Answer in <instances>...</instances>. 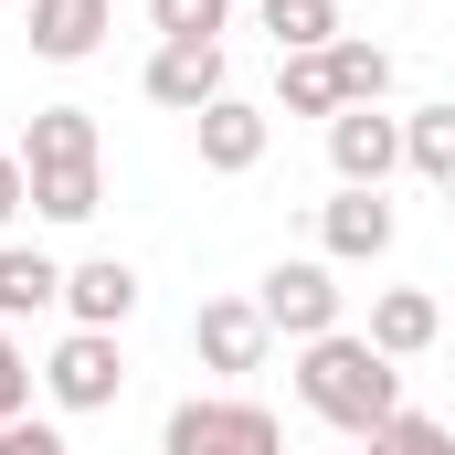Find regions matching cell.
<instances>
[{"label": "cell", "mask_w": 455, "mask_h": 455, "mask_svg": "<svg viewBox=\"0 0 455 455\" xmlns=\"http://www.w3.org/2000/svg\"><path fill=\"white\" fill-rule=\"evenodd\" d=\"M297 403L339 435H371L381 413H403V360L360 339V329H329V339H297Z\"/></svg>", "instance_id": "cell-1"}, {"label": "cell", "mask_w": 455, "mask_h": 455, "mask_svg": "<svg viewBox=\"0 0 455 455\" xmlns=\"http://www.w3.org/2000/svg\"><path fill=\"white\" fill-rule=\"evenodd\" d=\"M21 223V159H11V148H0V233Z\"/></svg>", "instance_id": "cell-23"}, {"label": "cell", "mask_w": 455, "mask_h": 455, "mask_svg": "<svg viewBox=\"0 0 455 455\" xmlns=\"http://www.w3.org/2000/svg\"><path fill=\"white\" fill-rule=\"evenodd\" d=\"M32 381L53 392V413H107L116 392H127V349H116V329H64Z\"/></svg>", "instance_id": "cell-3"}, {"label": "cell", "mask_w": 455, "mask_h": 455, "mask_svg": "<svg viewBox=\"0 0 455 455\" xmlns=\"http://www.w3.org/2000/svg\"><path fill=\"white\" fill-rule=\"evenodd\" d=\"M138 85H148V107H170V116H202L212 96H233L223 85V43H159Z\"/></svg>", "instance_id": "cell-9"}, {"label": "cell", "mask_w": 455, "mask_h": 455, "mask_svg": "<svg viewBox=\"0 0 455 455\" xmlns=\"http://www.w3.org/2000/svg\"><path fill=\"white\" fill-rule=\"evenodd\" d=\"M360 339L381 349V360H424V349L445 339V307H435L424 286H381V297H371V329H360Z\"/></svg>", "instance_id": "cell-12"}, {"label": "cell", "mask_w": 455, "mask_h": 455, "mask_svg": "<svg viewBox=\"0 0 455 455\" xmlns=\"http://www.w3.org/2000/svg\"><path fill=\"white\" fill-rule=\"evenodd\" d=\"M53 286H64V265H53V254H21V243H0V318H32V307H53Z\"/></svg>", "instance_id": "cell-18"}, {"label": "cell", "mask_w": 455, "mask_h": 455, "mask_svg": "<svg viewBox=\"0 0 455 455\" xmlns=\"http://www.w3.org/2000/svg\"><path fill=\"white\" fill-rule=\"evenodd\" d=\"M11 413H32V349L0 329V424H11Z\"/></svg>", "instance_id": "cell-21"}, {"label": "cell", "mask_w": 455, "mask_h": 455, "mask_svg": "<svg viewBox=\"0 0 455 455\" xmlns=\"http://www.w3.org/2000/svg\"><path fill=\"white\" fill-rule=\"evenodd\" d=\"M191 138H202V170L243 180V170L265 159V107H243V96H212V107L191 116Z\"/></svg>", "instance_id": "cell-13"}, {"label": "cell", "mask_w": 455, "mask_h": 455, "mask_svg": "<svg viewBox=\"0 0 455 455\" xmlns=\"http://www.w3.org/2000/svg\"><path fill=\"white\" fill-rule=\"evenodd\" d=\"M349 307V286L318 265V254H297V265H275L265 286H254V318H265V339H329Z\"/></svg>", "instance_id": "cell-4"}, {"label": "cell", "mask_w": 455, "mask_h": 455, "mask_svg": "<svg viewBox=\"0 0 455 455\" xmlns=\"http://www.w3.org/2000/svg\"><path fill=\"white\" fill-rule=\"evenodd\" d=\"M329 170H339V191H381V180L403 170V116L339 107V116H329Z\"/></svg>", "instance_id": "cell-5"}, {"label": "cell", "mask_w": 455, "mask_h": 455, "mask_svg": "<svg viewBox=\"0 0 455 455\" xmlns=\"http://www.w3.org/2000/svg\"><path fill=\"white\" fill-rule=\"evenodd\" d=\"M403 170H413V180H435V191L455 180V107H445V96L403 116Z\"/></svg>", "instance_id": "cell-14"}, {"label": "cell", "mask_w": 455, "mask_h": 455, "mask_svg": "<svg viewBox=\"0 0 455 455\" xmlns=\"http://www.w3.org/2000/svg\"><path fill=\"white\" fill-rule=\"evenodd\" d=\"M148 21H159V43H223L233 0H148Z\"/></svg>", "instance_id": "cell-20"}, {"label": "cell", "mask_w": 455, "mask_h": 455, "mask_svg": "<svg viewBox=\"0 0 455 455\" xmlns=\"http://www.w3.org/2000/svg\"><path fill=\"white\" fill-rule=\"evenodd\" d=\"M275 107H286V116H339V85H329V43H318V53H275Z\"/></svg>", "instance_id": "cell-16"}, {"label": "cell", "mask_w": 455, "mask_h": 455, "mask_svg": "<svg viewBox=\"0 0 455 455\" xmlns=\"http://www.w3.org/2000/svg\"><path fill=\"white\" fill-rule=\"evenodd\" d=\"M392 202L381 191H339V202H318V265H381L392 254Z\"/></svg>", "instance_id": "cell-8"}, {"label": "cell", "mask_w": 455, "mask_h": 455, "mask_svg": "<svg viewBox=\"0 0 455 455\" xmlns=\"http://www.w3.org/2000/svg\"><path fill=\"white\" fill-rule=\"evenodd\" d=\"M191 349H202V371H223V381H243V371H265V318H254V297H202L191 307Z\"/></svg>", "instance_id": "cell-6"}, {"label": "cell", "mask_w": 455, "mask_h": 455, "mask_svg": "<svg viewBox=\"0 0 455 455\" xmlns=\"http://www.w3.org/2000/svg\"><path fill=\"white\" fill-rule=\"evenodd\" d=\"M329 85H339V107H381V96H392V53H381V43H329Z\"/></svg>", "instance_id": "cell-17"}, {"label": "cell", "mask_w": 455, "mask_h": 455, "mask_svg": "<svg viewBox=\"0 0 455 455\" xmlns=\"http://www.w3.org/2000/svg\"><path fill=\"white\" fill-rule=\"evenodd\" d=\"M159 455H286V424L243 392H191V403H170Z\"/></svg>", "instance_id": "cell-2"}, {"label": "cell", "mask_w": 455, "mask_h": 455, "mask_svg": "<svg viewBox=\"0 0 455 455\" xmlns=\"http://www.w3.org/2000/svg\"><path fill=\"white\" fill-rule=\"evenodd\" d=\"M116 32V0H32V53L43 64H85V53H107Z\"/></svg>", "instance_id": "cell-11"}, {"label": "cell", "mask_w": 455, "mask_h": 455, "mask_svg": "<svg viewBox=\"0 0 455 455\" xmlns=\"http://www.w3.org/2000/svg\"><path fill=\"white\" fill-rule=\"evenodd\" d=\"M0 455H75V445H64V424H32V413H11V424H0Z\"/></svg>", "instance_id": "cell-22"}, {"label": "cell", "mask_w": 455, "mask_h": 455, "mask_svg": "<svg viewBox=\"0 0 455 455\" xmlns=\"http://www.w3.org/2000/svg\"><path fill=\"white\" fill-rule=\"evenodd\" d=\"M21 170H107V138H96V107H32L21 127V148H11Z\"/></svg>", "instance_id": "cell-10"}, {"label": "cell", "mask_w": 455, "mask_h": 455, "mask_svg": "<svg viewBox=\"0 0 455 455\" xmlns=\"http://www.w3.org/2000/svg\"><path fill=\"white\" fill-rule=\"evenodd\" d=\"M254 21L275 32V53H318V43H339V0H254Z\"/></svg>", "instance_id": "cell-15"}, {"label": "cell", "mask_w": 455, "mask_h": 455, "mask_svg": "<svg viewBox=\"0 0 455 455\" xmlns=\"http://www.w3.org/2000/svg\"><path fill=\"white\" fill-rule=\"evenodd\" d=\"M53 307H64L75 329H127V318H138V265H127V254H85V265H64Z\"/></svg>", "instance_id": "cell-7"}, {"label": "cell", "mask_w": 455, "mask_h": 455, "mask_svg": "<svg viewBox=\"0 0 455 455\" xmlns=\"http://www.w3.org/2000/svg\"><path fill=\"white\" fill-rule=\"evenodd\" d=\"M360 445H371V455H455V435L435 424V413H413V403H403V413H381Z\"/></svg>", "instance_id": "cell-19"}]
</instances>
